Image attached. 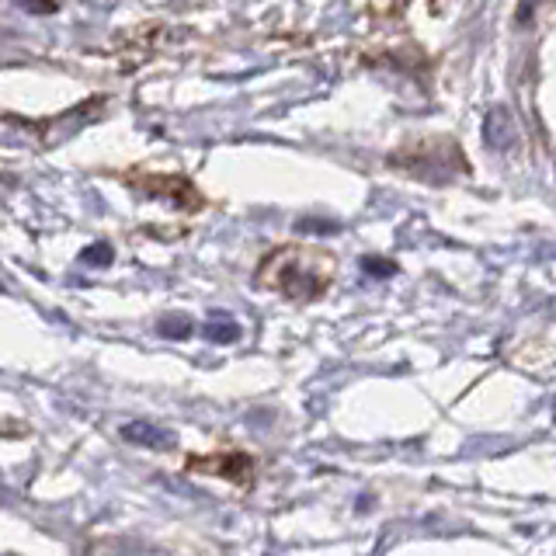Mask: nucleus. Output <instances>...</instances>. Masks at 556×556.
I'll return each mask as SVG.
<instances>
[{
    "label": "nucleus",
    "instance_id": "1",
    "mask_svg": "<svg viewBox=\"0 0 556 556\" xmlns=\"http://www.w3.org/2000/svg\"><path fill=\"white\" fill-rule=\"evenodd\" d=\"M257 286L261 289H278L295 303H309L330 286V275L313 268V251H295L282 248L268 254L257 268Z\"/></svg>",
    "mask_w": 556,
    "mask_h": 556
},
{
    "label": "nucleus",
    "instance_id": "2",
    "mask_svg": "<svg viewBox=\"0 0 556 556\" xmlns=\"http://www.w3.org/2000/svg\"><path fill=\"white\" fill-rule=\"evenodd\" d=\"M132 185L143 188L153 199H167L170 205L188 208V213H199V208L205 205L202 191L188 178H181V174H150V178H132Z\"/></svg>",
    "mask_w": 556,
    "mask_h": 556
},
{
    "label": "nucleus",
    "instance_id": "3",
    "mask_svg": "<svg viewBox=\"0 0 556 556\" xmlns=\"http://www.w3.org/2000/svg\"><path fill=\"white\" fill-rule=\"evenodd\" d=\"M188 469H195V473H216V477H226L240 486H248L254 477V463L243 456V452H219V456L188 459Z\"/></svg>",
    "mask_w": 556,
    "mask_h": 556
},
{
    "label": "nucleus",
    "instance_id": "4",
    "mask_svg": "<svg viewBox=\"0 0 556 556\" xmlns=\"http://www.w3.org/2000/svg\"><path fill=\"white\" fill-rule=\"evenodd\" d=\"M483 139L491 143L494 150H511L515 139H518V126H515V115L508 109H491L483 122Z\"/></svg>",
    "mask_w": 556,
    "mask_h": 556
},
{
    "label": "nucleus",
    "instance_id": "5",
    "mask_svg": "<svg viewBox=\"0 0 556 556\" xmlns=\"http://www.w3.org/2000/svg\"><path fill=\"white\" fill-rule=\"evenodd\" d=\"M122 439L132 442V445H143V448H174V445H178V439H174L170 431L156 428L150 421H132V425H126V428H122Z\"/></svg>",
    "mask_w": 556,
    "mask_h": 556
},
{
    "label": "nucleus",
    "instance_id": "6",
    "mask_svg": "<svg viewBox=\"0 0 556 556\" xmlns=\"http://www.w3.org/2000/svg\"><path fill=\"white\" fill-rule=\"evenodd\" d=\"M205 338L213 344H233L240 338V327H237V320L230 317V313L213 309V313H208V324H205Z\"/></svg>",
    "mask_w": 556,
    "mask_h": 556
},
{
    "label": "nucleus",
    "instance_id": "7",
    "mask_svg": "<svg viewBox=\"0 0 556 556\" xmlns=\"http://www.w3.org/2000/svg\"><path fill=\"white\" fill-rule=\"evenodd\" d=\"M191 320L188 317H181V313H167V317L156 324V334L161 338H170V341H185V338H191Z\"/></svg>",
    "mask_w": 556,
    "mask_h": 556
},
{
    "label": "nucleus",
    "instance_id": "8",
    "mask_svg": "<svg viewBox=\"0 0 556 556\" xmlns=\"http://www.w3.org/2000/svg\"><path fill=\"white\" fill-rule=\"evenodd\" d=\"M80 265H91V268H104V265H112V248H109V243H91V248H84V254H80Z\"/></svg>",
    "mask_w": 556,
    "mask_h": 556
},
{
    "label": "nucleus",
    "instance_id": "9",
    "mask_svg": "<svg viewBox=\"0 0 556 556\" xmlns=\"http://www.w3.org/2000/svg\"><path fill=\"white\" fill-rule=\"evenodd\" d=\"M295 230L300 233H338V226L327 223V219H300L295 223Z\"/></svg>",
    "mask_w": 556,
    "mask_h": 556
},
{
    "label": "nucleus",
    "instance_id": "10",
    "mask_svg": "<svg viewBox=\"0 0 556 556\" xmlns=\"http://www.w3.org/2000/svg\"><path fill=\"white\" fill-rule=\"evenodd\" d=\"M25 11H31V14H52V11H56V0H25Z\"/></svg>",
    "mask_w": 556,
    "mask_h": 556
},
{
    "label": "nucleus",
    "instance_id": "11",
    "mask_svg": "<svg viewBox=\"0 0 556 556\" xmlns=\"http://www.w3.org/2000/svg\"><path fill=\"white\" fill-rule=\"evenodd\" d=\"M362 265H365V271H372V275H393V265H387V261H372V257H365Z\"/></svg>",
    "mask_w": 556,
    "mask_h": 556
}]
</instances>
